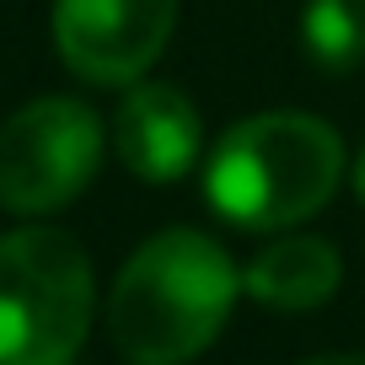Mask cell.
I'll list each match as a JSON object with an SVG mask.
<instances>
[{
    "label": "cell",
    "mask_w": 365,
    "mask_h": 365,
    "mask_svg": "<svg viewBox=\"0 0 365 365\" xmlns=\"http://www.w3.org/2000/svg\"><path fill=\"white\" fill-rule=\"evenodd\" d=\"M91 328V263L76 237H0V365H70Z\"/></svg>",
    "instance_id": "3957f363"
},
{
    "label": "cell",
    "mask_w": 365,
    "mask_h": 365,
    "mask_svg": "<svg viewBox=\"0 0 365 365\" xmlns=\"http://www.w3.org/2000/svg\"><path fill=\"white\" fill-rule=\"evenodd\" d=\"M307 365H365V354H322V360H307Z\"/></svg>",
    "instance_id": "9c48e42d"
},
{
    "label": "cell",
    "mask_w": 365,
    "mask_h": 365,
    "mask_svg": "<svg viewBox=\"0 0 365 365\" xmlns=\"http://www.w3.org/2000/svg\"><path fill=\"white\" fill-rule=\"evenodd\" d=\"M113 140H118V156H124V167L135 178L172 182L194 167L205 129H199L194 103L178 86H135L124 97V108H118Z\"/></svg>",
    "instance_id": "8992f818"
},
{
    "label": "cell",
    "mask_w": 365,
    "mask_h": 365,
    "mask_svg": "<svg viewBox=\"0 0 365 365\" xmlns=\"http://www.w3.org/2000/svg\"><path fill=\"white\" fill-rule=\"evenodd\" d=\"M237 285L231 258L210 237L188 226L161 231L118 269L108 333L129 365H182L226 328Z\"/></svg>",
    "instance_id": "6da1fadb"
},
{
    "label": "cell",
    "mask_w": 365,
    "mask_h": 365,
    "mask_svg": "<svg viewBox=\"0 0 365 365\" xmlns=\"http://www.w3.org/2000/svg\"><path fill=\"white\" fill-rule=\"evenodd\" d=\"M354 194H360V205H365V150H360V167H354Z\"/></svg>",
    "instance_id": "30bf717a"
},
{
    "label": "cell",
    "mask_w": 365,
    "mask_h": 365,
    "mask_svg": "<svg viewBox=\"0 0 365 365\" xmlns=\"http://www.w3.org/2000/svg\"><path fill=\"white\" fill-rule=\"evenodd\" d=\"M103 161V124L76 97H38L0 124V210L48 215L70 205Z\"/></svg>",
    "instance_id": "277c9868"
},
{
    "label": "cell",
    "mask_w": 365,
    "mask_h": 365,
    "mask_svg": "<svg viewBox=\"0 0 365 365\" xmlns=\"http://www.w3.org/2000/svg\"><path fill=\"white\" fill-rule=\"evenodd\" d=\"M307 48L328 70H344L365 48V6L360 0H312L307 6Z\"/></svg>",
    "instance_id": "ba28073f"
},
{
    "label": "cell",
    "mask_w": 365,
    "mask_h": 365,
    "mask_svg": "<svg viewBox=\"0 0 365 365\" xmlns=\"http://www.w3.org/2000/svg\"><path fill=\"white\" fill-rule=\"evenodd\" d=\"M344 279V258L333 252V242L322 237H285L269 242V247L252 258V269L242 274V285L263 301V307L279 312H307L339 290Z\"/></svg>",
    "instance_id": "52a82bcc"
},
{
    "label": "cell",
    "mask_w": 365,
    "mask_h": 365,
    "mask_svg": "<svg viewBox=\"0 0 365 365\" xmlns=\"http://www.w3.org/2000/svg\"><path fill=\"white\" fill-rule=\"evenodd\" d=\"M344 172V140L312 113H252L220 135L205 194L231 226L279 231L317 215Z\"/></svg>",
    "instance_id": "7a4b0ae2"
},
{
    "label": "cell",
    "mask_w": 365,
    "mask_h": 365,
    "mask_svg": "<svg viewBox=\"0 0 365 365\" xmlns=\"http://www.w3.org/2000/svg\"><path fill=\"white\" fill-rule=\"evenodd\" d=\"M178 0H54V43L76 76L124 86L167 48Z\"/></svg>",
    "instance_id": "5b68a950"
}]
</instances>
